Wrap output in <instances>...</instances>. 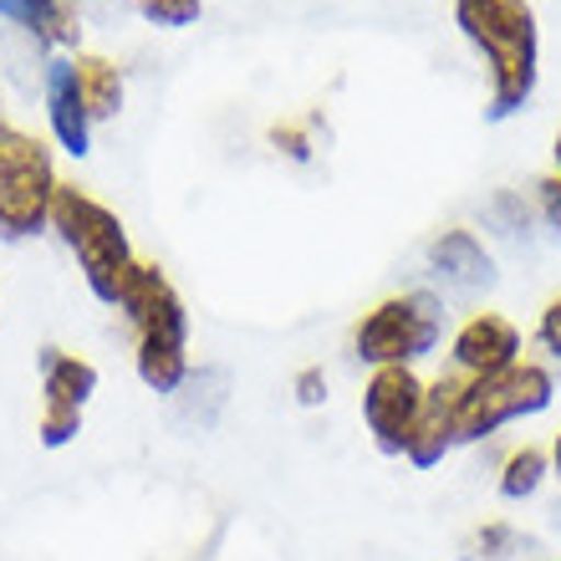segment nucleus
I'll use <instances>...</instances> for the list:
<instances>
[{"mask_svg":"<svg viewBox=\"0 0 561 561\" xmlns=\"http://www.w3.org/2000/svg\"><path fill=\"white\" fill-rule=\"evenodd\" d=\"M531 551V536L511 526V520H485V526H474L465 536V547H459V561H526Z\"/></svg>","mask_w":561,"mask_h":561,"instance_id":"nucleus-17","label":"nucleus"},{"mask_svg":"<svg viewBox=\"0 0 561 561\" xmlns=\"http://www.w3.org/2000/svg\"><path fill=\"white\" fill-rule=\"evenodd\" d=\"M551 480V455L547 444H516L511 455L501 459V474H495V495L511 505H526L536 501Z\"/></svg>","mask_w":561,"mask_h":561,"instance_id":"nucleus-14","label":"nucleus"},{"mask_svg":"<svg viewBox=\"0 0 561 561\" xmlns=\"http://www.w3.org/2000/svg\"><path fill=\"white\" fill-rule=\"evenodd\" d=\"M520 357H526V332L505 311L480 307L449 332V373H459L465 383L495 378V373H505Z\"/></svg>","mask_w":561,"mask_h":561,"instance_id":"nucleus-9","label":"nucleus"},{"mask_svg":"<svg viewBox=\"0 0 561 561\" xmlns=\"http://www.w3.org/2000/svg\"><path fill=\"white\" fill-rule=\"evenodd\" d=\"M531 342L551 357V363H561V291L541 307V317H536V327H531Z\"/></svg>","mask_w":561,"mask_h":561,"instance_id":"nucleus-20","label":"nucleus"},{"mask_svg":"<svg viewBox=\"0 0 561 561\" xmlns=\"http://www.w3.org/2000/svg\"><path fill=\"white\" fill-rule=\"evenodd\" d=\"M455 26L485 61V113L511 118L531 103L541 77V26L531 0H455Z\"/></svg>","mask_w":561,"mask_h":561,"instance_id":"nucleus-2","label":"nucleus"},{"mask_svg":"<svg viewBox=\"0 0 561 561\" xmlns=\"http://www.w3.org/2000/svg\"><path fill=\"white\" fill-rule=\"evenodd\" d=\"M424 388L428 378L419 368H373L363 378V399H357V414L378 455L403 459L409 449V434L419 424V409H424Z\"/></svg>","mask_w":561,"mask_h":561,"instance_id":"nucleus-7","label":"nucleus"},{"mask_svg":"<svg viewBox=\"0 0 561 561\" xmlns=\"http://www.w3.org/2000/svg\"><path fill=\"white\" fill-rule=\"evenodd\" d=\"M98 368L88 357L61 353V347H42V403H72V409H88L92 393H98Z\"/></svg>","mask_w":561,"mask_h":561,"instance_id":"nucleus-12","label":"nucleus"},{"mask_svg":"<svg viewBox=\"0 0 561 561\" xmlns=\"http://www.w3.org/2000/svg\"><path fill=\"white\" fill-rule=\"evenodd\" d=\"M547 455H551V474H557V480H561V428H557V434H551Z\"/></svg>","mask_w":561,"mask_h":561,"instance_id":"nucleus-25","label":"nucleus"},{"mask_svg":"<svg viewBox=\"0 0 561 561\" xmlns=\"http://www.w3.org/2000/svg\"><path fill=\"white\" fill-rule=\"evenodd\" d=\"M531 209L541 215V225H547V230H557V236H561V179H557V174L536 179V190H531Z\"/></svg>","mask_w":561,"mask_h":561,"instance_id":"nucleus-21","label":"nucleus"},{"mask_svg":"<svg viewBox=\"0 0 561 561\" xmlns=\"http://www.w3.org/2000/svg\"><path fill=\"white\" fill-rule=\"evenodd\" d=\"M449 307L428 286H409L373 301L353 327V357L363 368H419L444 347Z\"/></svg>","mask_w":561,"mask_h":561,"instance_id":"nucleus-3","label":"nucleus"},{"mask_svg":"<svg viewBox=\"0 0 561 561\" xmlns=\"http://www.w3.org/2000/svg\"><path fill=\"white\" fill-rule=\"evenodd\" d=\"M174 403H179V419H184V424L215 428V419H220L225 403H230V373L199 363V368H190V378H184V388L174 393Z\"/></svg>","mask_w":561,"mask_h":561,"instance_id":"nucleus-15","label":"nucleus"},{"mask_svg":"<svg viewBox=\"0 0 561 561\" xmlns=\"http://www.w3.org/2000/svg\"><path fill=\"white\" fill-rule=\"evenodd\" d=\"M291 399L301 403V409H322L327 403V373L322 368H301L291 378Z\"/></svg>","mask_w":561,"mask_h":561,"instance_id":"nucleus-22","label":"nucleus"},{"mask_svg":"<svg viewBox=\"0 0 561 561\" xmlns=\"http://www.w3.org/2000/svg\"><path fill=\"white\" fill-rule=\"evenodd\" d=\"M113 311L134 327L138 383L148 393H159V399H174L184 378H190L194 357H190V311H184V296L169 280V271L159 261H134L118 286Z\"/></svg>","mask_w":561,"mask_h":561,"instance_id":"nucleus-1","label":"nucleus"},{"mask_svg":"<svg viewBox=\"0 0 561 561\" xmlns=\"http://www.w3.org/2000/svg\"><path fill=\"white\" fill-rule=\"evenodd\" d=\"M77 88H82V103H88L92 123H113L123 113V67L118 61L98 57V51H77Z\"/></svg>","mask_w":561,"mask_h":561,"instance_id":"nucleus-13","label":"nucleus"},{"mask_svg":"<svg viewBox=\"0 0 561 561\" xmlns=\"http://www.w3.org/2000/svg\"><path fill=\"white\" fill-rule=\"evenodd\" d=\"M82 414H88V409H72V403H42V414H36V439H42V449H67V444L82 434Z\"/></svg>","mask_w":561,"mask_h":561,"instance_id":"nucleus-18","label":"nucleus"},{"mask_svg":"<svg viewBox=\"0 0 561 561\" xmlns=\"http://www.w3.org/2000/svg\"><path fill=\"white\" fill-rule=\"evenodd\" d=\"M42 103H46V128H51V138H57L61 153L88 159V153H92V113H88V103H82V88H77L72 57H51V61H46Z\"/></svg>","mask_w":561,"mask_h":561,"instance_id":"nucleus-11","label":"nucleus"},{"mask_svg":"<svg viewBox=\"0 0 561 561\" xmlns=\"http://www.w3.org/2000/svg\"><path fill=\"white\" fill-rule=\"evenodd\" d=\"M557 403V373L541 357H520L495 378H474L465 383V403H459V444H485L501 428L520 424V419L547 414Z\"/></svg>","mask_w":561,"mask_h":561,"instance_id":"nucleus-6","label":"nucleus"},{"mask_svg":"<svg viewBox=\"0 0 561 561\" xmlns=\"http://www.w3.org/2000/svg\"><path fill=\"white\" fill-rule=\"evenodd\" d=\"M459 403H465V378L459 373H434L424 388V409H419V424L409 434V449L403 459L414 470H439L444 459L459 449Z\"/></svg>","mask_w":561,"mask_h":561,"instance_id":"nucleus-10","label":"nucleus"},{"mask_svg":"<svg viewBox=\"0 0 561 561\" xmlns=\"http://www.w3.org/2000/svg\"><path fill=\"white\" fill-rule=\"evenodd\" d=\"M31 5H36V0H0V21H11V26H21V31H26V15H31Z\"/></svg>","mask_w":561,"mask_h":561,"instance_id":"nucleus-23","label":"nucleus"},{"mask_svg":"<svg viewBox=\"0 0 561 561\" xmlns=\"http://www.w3.org/2000/svg\"><path fill=\"white\" fill-rule=\"evenodd\" d=\"M57 163L36 134L0 118V240H31L51 230L57 205Z\"/></svg>","mask_w":561,"mask_h":561,"instance_id":"nucleus-5","label":"nucleus"},{"mask_svg":"<svg viewBox=\"0 0 561 561\" xmlns=\"http://www.w3.org/2000/svg\"><path fill=\"white\" fill-rule=\"evenodd\" d=\"M424 276H428V291L434 296H459V301H474V296H485L501 271H495V255L490 245L474 230L465 225H449L439 236L424 245Z\"/></svg>","mask_w":561,"mask_h":561,"instance_id":"nucleus-8","label":"nucleus"},{"mask_svg":"<svg viewBox=\"0 0 561 561\" xmlns=\"http://www.w3.org/2000/svg\"><path fill=\"white\" fill-rule=\"evenodd\" d=\"M134 5L148 26H159V31H184L205 11V0H134Z\"/></svg>","mask_w":561,"mask_h":561,"instance_id":"nucleus-19","label":"nucleus"},{"mask_svg":"<svg viewBox=\"0 0 561 561\" xmlns=\"http://www.w3.org/2000/svg\"><path fill=\"white\" fill-rule=\"evenodd\" d=\"M51 230H57L61 245L72 251L77 271L88 280V291L98 296L103 307H113L123 276H128V266L138 261L134 245H128V230H123V220H118V209L103 205L98 194L77 190V184H61L57 205H51Z\"/></svg>","mask_w":561,"mask_h":561,"instance_id":"nucleus-4","label":"nucleus"},{"mask_svg":"<svg viewBox=\"0 0 561 561\" xmlns=\"http://www.w3.org/2000/svg\"><path fill=\"white\" fill-rule=\"evenodd\" d=\"M276 144H291L286 153H291V159H307V134H301V128H276Z\"/></svg>","mask_w":561,"mask_h":561,"instance_id":"nucleus-24","label":"nucleus"},{"mask_svg":"<svg viewBox=\"0 0 561 561\" xmlns=\"http://www.w3.org/2000/svg\"><path fill=\"white\" fill-rule=\"evenodd\" d=\"M551 174L561 179V128H557V144H551Z\"/></svg>","mask_w":561,"mask_h":561,"instance_id":"nucleus-26","label":"nucleus"},{"mask_svg":"<svg viewBox=\"0 0 561 561\" xmlns=\"http://www.w3.org/2000/svg\"><path fill=\"white\" fill-rule=\"evenodd\" d=\"M26 36L42 51H72V46H82V11H77V0H36L26 15Z\"/></svg>","mask_w":561,"mask_h":561,"instance_id":"nucleus-16","label":"nucleus"}]
</instances>
